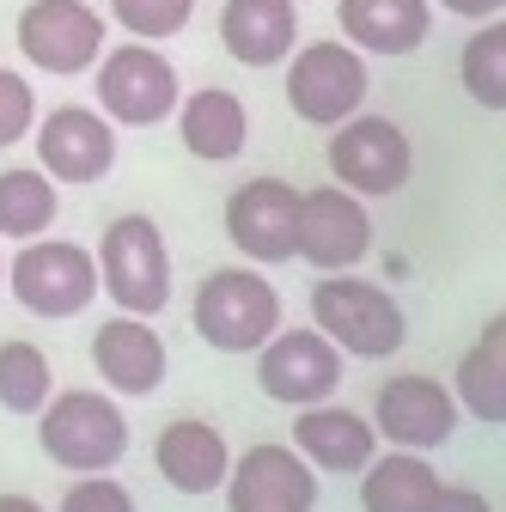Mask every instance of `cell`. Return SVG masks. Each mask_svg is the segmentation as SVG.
Here are the masks:
<instances>
[{
	"instance_id": "13",
	"label": "cell",
	"mask_w": 506,
	"mask_h": 512,
	"mask_svg": "<svg viewBox=\"0 0 506 512\" xmlns=\"http://www.w3.org/2000/svg\"><path fill=\"white\" fill-rule=\"evenodd\" d=\"M458 397L452 384H439L427 372H397L378 384V403H372V427L385 445H403V452H439L452 433H458Z\"/></svg>"
},
{
	"instance_id": "32",
	"label": "cell",
	"mask_w": 506,
	"mask_h": 512,
	"mask_svg": "<svg viewBox=\"0 0 506 512\" xmlns=\"http://www.w3.org/2000/svg\"><path fill=\"white\" fill-rule=\"evenodd\" d=\"M476 342H482V348H488L494 360H506V311H494V317H488V324H482V336H476Z\"/></svg>"
},
{
	"instance_id": "16",
	"label": "cell",
	"mask_w": 506,
	"mask_h": 512,
	"mask_svg": "<svg viewBox=\"0 0 506 512\" xmlns=\"http://www.w3.org/2000/svg\"><path fill=\"white\" fill-rule=\"evenodd\" d=\"M92 366H98V384L116 397H153L165 372H171V354L153 330V317H135V311H116L98 324L92 336Z\"/></svg>"
},
{
	"instance_id": "18",
	"label": "cell",
	"mask_w": 506,
	"mask_h": 512,
	"mask_svg": "<svg viewBox=\"0 0 506 512\" xmlns=\"http://www.w3.org/2000/svg\"><path fill=\"white\" fill-rule=\"evenodd\" d=\"M153 464H159V476H165L177 494H214V488H226V476H232V445H226V433H220L214 421L183 415V421L159 427Z\"/></svg>"
},
{
	"instance_id": "5",
	"label": "cell",
	"mask_w": 506,
	"mask_h": 512,
	"mask_svg": "<svg viewBox=\"0 0 506 512\" xmlns=\"http://www.w3.org/2000/svg\"><path fill=\"white\" fill-rule=\"evenodd\" d=\"M7 287L13 299L31 311V317H80L92 299H98V256L86 244H68V238H25V250L7 263Z\"/></svg>"
},
{
	"instance_id": "9",
	"label": "cell",
	"mask_w": 506,
	"mask_h": 512,
	"mask_svg": "<svg viewBox=\"0 0 506 512\" xmlns=\"http://www.w3.org/2000/svg\"><path fill=\"white\" fill-rule=\"evenodd\" d=\"M342 348L318 330H275L263 348H257V384L263 397L287 403V409H311V403H330L342 391Z\"/></svg>"
},
{
	"instance_id": "17",
	"label": "cell",
	"mask_w": 506,
	"mask_h": 512,
	"mask_svg": "<svg viewBox=\"0 0 506 512\" xmlns=\"http://www.w3.org/2000/svg\"><path fill=\"white\" fill-rule=\"evenodd\" d=\"M378 445H385L378 427L342 403H311L293 415V452L324 476H360L378 458Z\"/></svg>"
},
{
	"instance_id": "14",
	"label": "cell",
	"mask_w": 506,
	"mask_h": 512,
	"mask_svg": "<svg viewBox=\"0 0 506 512\" xmlns=\"http://www.w3.org/2000/svg\"><path fill=\"white\" fill-rule=\"evenodd\" d=\"M37 165L55 177V183H104L110 165H116V122L104 110H86V104H61L49 110L37 128Z\"/></svg>"
},
{
	"instance_id": "27",
	"label": "cell",
	"mask_w": 506,
	"mask_h": 512,
	"mask_svg": "<svg viewBox=\"0 0 506 512\" xmlns=\"http://www.w3.org/2000/svg\"><path fill=\"white\" fill-rule=\"evenodd\" d=\"M189 13H196V0H110V19L141 37V43H165L189 25Z\"/></svg>"
},
{
	"instance_id": "15",
	"label": "cell",
	"mask_w": 506,
	"mask_h": 512,
	"mask_svg": "<svg viewBox=\"0 0 506 512\" xmlns=\"http://www.w3.org/2000/svg\"><path fill=\"white\" fill-rule=\"evenodd\" d=\"M226 512H318V470L293 445H250L244 458H232Z\"/></svg>"
},
{
	"instance_id": "26",
	"label": "cell",
	"mask_w": 506,
	"mask_h": 512,
	"mask_svg": "<svg viewBox=\"0 0 506 512\" xmlns=\"http://www.w3.org/2000/svg\"><path fill=\"white\" fill-rule=\"evenodd\" d=\"M452 397L470 421L482 427H506V360H494L482 342L458 360V378H452Z\"/></svg>"
},
{
	"instance_id": "22",
	"label": "cell",
	"mask_w": 506,
	"mask_h": 512,
	"mask_svg": "<svg viewBox=\"0 0 506 512\" xmlns=\"http://www.w3.org/2000/svg\"><path fill=\"white\" fill-rule=\"evenodd\" d=\"M439 494V470L427 464V452H378L360 470V512H427Z\"/></svg>"
},
{
	"instance_id": "19",
	"label": "cell",
	"mask_w": 506,
	"mask_h": 512,
	"mask_svg": "<svg viewBox=\"0 0 506 512\" xmlns=\"http://www.w3.org/2000/svg\"><path fill=\"white\" fill-rule=\"evenodd\" d=\"M220 43L238 68H281L299 49V0H226Z\"/></svg>"
},
{
	"instance_id": "24",
	"label": "cell",
	"mask_w": 506,
	"mask_h": 512,
	"mask_svg": "<svg viewBox=\"0 0 506 512\" xmlns=\"http://www.w3.org/2000/svg\"><path fill=\"white\" fill-rule=\"evenodd\" d=\"M458 80L482 110H506V13L482 19L458 55Z\"/></svg>"
},
{
	"instance_id": "30",
	"label": "cell",
	"mask_w": 506,
	"mask_h": 512,
	"mask_svg": "<svg viewBox=\"0 0 506 512\" xmlns=\"http://www.w3.org/2000/svg\"><path fill=\"white\" fill-rule=\"evenodd\" d=\"M427 512H494V500L482 488H470V482H439V494H433Z\"/></svg>"
},
{
	"instance_id": "1",
	"label": "cell",
	"mask_w": 506,
	"mask_h": 512,
	"mask_svg": "<svg viewBox=\"0 0 506 512\" xmlns=\"http://www.w3.org/2000/svg\"><path fill=\"white\" fill-rule=\"evenodd\" d=\"M37 445L55 470L98 476L129 458V415L116 409L110 391H55L37 409Z\"/></svg>"
},
{
	"instance_id": "29",
	"label": "cell",
	"mask_w": 506,
	"mask_h": 512,
	"mask_svg": "<svg viewBox=\"0 0 506 512\" xmlns=\"http://www.w3.org/2000/svg\"><path fill=\"white\" fill-rule=\"evenodd\" d=\"M37 128V98L19 74L0 68V147H19L25 135Z\"/></svg>"
},
{
	"instance_id": "4",
	"label": "cell",
	"mask_w": 506,
	"mask_h": 512,
	"mask_svg": "<svg viewBox=\"0 0 506 512\" xmlns=\"http://www.w3.org/2000/svg\"><path fill=\"white\" fill-rule=\"evenodd\" d=\"M189 324L214 354H257L281 330V293L269 287L263 269H214L196 287Z\"/></svg>"
},
{
	"instance_id": "23",
	"label": "cell",
	"mask_w": 506,
	"mask_h": 512,
	"mask_svg": "<svg viewBox=\"0 0 506 512\" xmlns=\"http://www.w3.org/2000/svg\"><path fill=\"white\" fill-rule=\"evenodd\" d=\"M61 214V196H55V177L43 165H13L0 171V238H43Z\"/></svg>"
},
{
	"instance_id": "11",
	"label": "cell",
	"mask_w": 506,
	"mask_h": 512,
	"mask_svg": "<svg viewBox=\"0 0 506 512\" xmlns=\"http://www.w3.org/2000/svg\"><path fill=\"white\" fill-rule=\"evenodd\" d=\"M226 238L244 263H293L299 256V189L287 177H244L226 196Z\"/></svg>"
},
{
	"instance_id": "28",
	"label": "cell",
	"mask_w": 506,
	"mask_h": 512,
	"mask_svg": "<svg viewBox=\"0 0 506 512\" xmlns=\"http://www.w3.org/2000/svg\"><path fill=\"white\" fill-rule=\"evenodd\" d=\"M55 512H141V506H135V494L122 488L110 470H98V476H80L68 494H61Z\"/></svg>"
},
{
	"instance_id": "8",
	"label": "cell",
	"mask_w": 506,
	"mask_h": 512,
	"mask_svg": "<svg viewBox=\"0 0 506 512\" xmlns=\"http://www.w3.org/2000/svg\"><path fill=\"white\" fill-rule=\"evenodd\" d=\"M324 159H330V177L342 189H354V196H397L409 183V171H415L409 135L391 116H366V110H354L348 122L330 128Z\"/></svg>"
},
{
	"instance_id": "2",
	"label": "cell",
	"mask_w": 506,
	"mask_h": 512,
	"mask_svg": "<svg viewBox=\"0 0 506 512\" xmlns=\"http://www.w3.org/2000/svg\"><path fill=\"white\" fill-rule=\"evenodd\" d=\"M311 324L354 360H391L409 342V317H403L397 293L366 281V275H354V269L324 275L318 287H311Z\"/></svg>"
},
{
	"instance_id": "20",
	"label": "cell",
	"mask_w": 506,
	"mask_h": 512,
	"mask_svg": "<svg viewBox=\"0 0 506 512\" xmlns=\"http://www.w3.org/2000/svg\"><path fill=\"white\" fill-rule=\"evenodd\" d=\"M336 25L360 55H415L433 31V0H336Z\"/></svg>"
},
{
	"instance_id": "33",
	"label": "cell",
	"mask_w": 506,
	"mask_h": 512,
	"mask_svg": "<svg viewBox=\"0 0 506 512\" xmlns=\"http://www.w3.org/2000/svg\"><path fill=\"white\" fill-rule=\"evenodd\" d=\"M0 512H43L31 494H0Z\"/></svg>"
},
{
	"instance_id": "10",
	"label": "cell",
	"mask_w": 506,
	"mask_h": 512,
	"mask_svg": "<svg viewBox=\"0 0 506 512\" xmlns=\"http://www.w3.org/2000/svg\"><path fill=\"white\" fill-rule=\"evenodd\" d=\"M19 49L31 68H43L55 80L92 74L104 55V13L92 0H31L19 13Z\"/></svg>"
},
{
	"instance_id": "34",
	"label": "cell",
	"mask_w": 506,
	"mask_h": 512,
	"mask_svg": "<svg viewBox=\"0 0 506 512\" xmlns=\"http://www.w3.org/2000/svg\"><path fill=\"white\" fill-rule=\"evenodd\" d=\"M0 275H7V263H0Z\"/></svg>"
},
{
	"instance_id": "3",
	"label": "cell",
	"mask_w": 506,
	"mask_h": 512,
	"mask_svg": "<svg viewBox=\"0 0 506 512\" xmlns=\"http://www.w3.org/2000/svg\"><path fill=\"white\" fill-rule=\"evenodd\" d=\"M92 256H98V293L116 299V311L159 317L171 305V250L147 214H116Z\"/></svg>"
},
{
	"instance_id": "7",
	"label": "cell",
	"mask_w": 506,
	"mask_h": 512,
	"mask_svg": "<svg viewBox=\"0 0 506 512\" xmlns=\"http://www.w3.org/2000/svg\"><path fill=\"white\" fill-rule=\"evenodd\" d=\"M177 68L141 37H129L122 49L98 55V110L116 128H159L165 116H177Z\"/></svg>"
},
{
	"instance_id": "6",
	"label": "cell",
	"mask_w": 506,
	"mask_h": 512,
	"mask_svg": "<svg viewBox=\"0 0 506 512\" xmlns=\"http://www.w3.org/2000/svg\"><path fill=\"white\" fill-rule=\"evenodd\" d=\"M372 92V74H366V55L348 43V37H324V43H305L287 55V104L299 122L311 128H336L348 122Z\"/></svg>"
},
{
	"instance_id": "12",
	"label": "cell",
	"mask_w": 506,
	"mask_h": 512,
	"mask_svg": "<svg viewBox=\"0 0 506 512\" xmlns=\"http://www.w3.org/2000/svg\"><path fill=\"white\" fill-rule=\"evenodd\" d=\"M366 250H372L366 196H354L342 183L299 189V263H311L318 275H342L366 263Z\"/></svg>"
},
{
	"instance_id": "25",
	"label": "cell",
	"mask_w": 506,
	"mask_h": 512,
	"mask_svg": "<svg viewBox=\"0 0 506 512\" xmlns=\"http://www.w3.org/2000/svg\"><path fill=\"white\" fill-rule=\"evenodd\" d=\"M55 397V372L37 342H0V409L7 415H37Z\"/></svg>"
},
{
	"instance_id": "21",
	"label": "cell",
	"mask_w": 506,
	"mask_h": 512,
	"mask_svg": "<svg viewBox=\"0 0 506 512\" xmlns=\"http://www.w3.org/2000/svg\"><path fill=\"white\" fill-rule=\"evenodd\" d=\"M177 135H183V147L196 153L202 165H226V159H238L250 147V110L226 86L183 92L177 98Z\"/></svg>"
},
{
	"instance_id": "31",
	"label": "cell",
	"mask_w": 506,
	"mask_h": 512,
	"mask_svg": "<svg viewBox=\"0 0 506 512\" xmlns=\"http://www.w3.org/2000/svg\"><path fill=\"white\" fill-rule=\"evenodd\" d=\"M439 7H446V13H458V19H494V13H506V0H439Z\"/></svg>"
}]
</instances>
